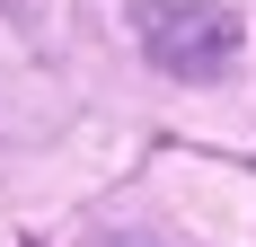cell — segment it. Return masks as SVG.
I'll list each match as a JSON object with an SVG mask.
<instances>
[{"label":"cell","instance_id":"cell-1","mask_svg":"<svg viewBox=\"0 0 256 247\" xmlns=\"http://www.w3.org/2000/svg\"><path fill=\"white\" fill-rule=\"evenodd\" d=\"M150 44H159V62L168 71H194V80H212L221 62H230V26L221 18H177V9H150Z\"/></svg>","mask_w":256,"mask_h":247}]
</instances>
